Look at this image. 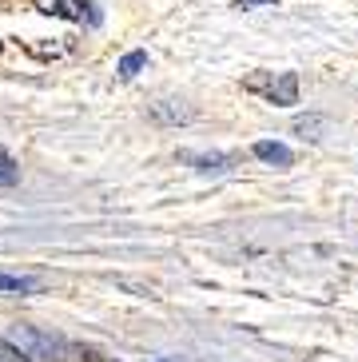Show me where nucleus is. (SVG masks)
Returning a JSON list of instances; mask_svg holds the SVG:
<instances>
[{
    "instance_id": "obj_1",
    "label": "nucleus",
    "mask_w": 358,
    "mask_h": 362,
    "mask_svg": "<svg viewBox=\"0 0 358 362\" xmlns=\"http://www.w3.org/2000/svg\"><path fill=\"white\" fill-rule=\"evenodd\" d=\"M12 342H16L32 362H64L68 358V342L52 339V334H44V330H36V327H12Z\"/></svg>"
},
{
    "instance_id": "obj_2",
    "label": "nucleus",
    "mask_w": 358,
    "mask_h": 362,
    "mask_svg": "<svg viewBox=\"0 0 358 362\" xmlns=\"http://www.w3.org/2000/svg\"><path fill=\"white\" fill-rule=\"evenodd\" d=\"M247 92H259L267 104H279V107H291L299 104V72H263V76H251L247 80Z\"/></svg>"
},
{
    "instance_id": "obj_3",
    "label": "nucleus",
    "mask_w": 358,
    "mask_h": 362,
    "mask_svg": "<svg viewBox=\"0 0 358 362\" xmlns=\"http://www.w3.org/2000/svg\"><path fill=\"white\" fill-rule=\"evenodd\" d=\"M36 12H44V16H64V21H76V24L100 21L88 0H36Z\"/></svg>"
},
{
    "instance_id": "obj_4",
    "label": "nucleus",
    "mask_w": 358,
    "mask_h": 362,
    "mask_svg": "<svg viewBox=\"0 0 358 362\" xmlns=\"http://www.w3.org/2000/svg\"><path fill=\"white\" fill-rule=\"evenodd\" d=\"M183 163H191L203 175H223L239 163V156H231V151H183Z\"/></svg>"
},
{
    "instance_id": "obj_5",
    "label": "nucleus",
    "mask_w": 358,
    "mask_h": 362,
    "mask_svg": "<svg viewBox=\"0 0 358 362\" xmlns=\"http://www.w3.org/2000/svg\"><path fill=\"white\" fill-rule=\"evenodd\" d=\"M148 112H151L156 124H163V128H179V124H191V119H195V112H191L183 100H156Z\"/></svg>"
},
{
    "instance_id": "obj_6",
    "label": "nucleus",
    "mask_w": 358,
    "mask_h": 362,
    "mask_svg": "<svg viewBox=\"0 0 358 362\" xmlns=\"http://www.w3.org/2000/svg\"><path fill=\"white\" fill-rule=\"evenodd\" d=\"M251 151H255V160L271 163V168H291V163H295L291 148H287V144H275V139H259Z\"/></svg>"
},
{
    "instance_id": "obj_7",
    "label": "nucleus",
    "mask_w": 358,
    "mask_h": 362,
    "mask_svg": "<svg viewBox=\"0 0 358 362\" xmlns=\"http://www.w3.org/2000/svg\"><path fill=\"white\" fill-rule=\"evenodd\" d=\"M144 68H148V52H127L124 60H120L116 72L124 76V80H136V76L144 72Z\"/></svg>"
},
{
    "instance_id": "obj_8",
    "label": "nucleus",
    "mask_w": 358,
    "mask_h": 362,
    "mask_svg": "<svg viewBox=\"0 0 358 362\" xmlns=\"http://www.w3.org/2000/svg\"><path fill=\"white\" fill-rule=\"evenodd\" d=\"M16 183H21V168H16V160L8 151L0 148V187H16Z\"/></svg>"
},
{
    "instance_id": "obj_9",
    "label": "nucleus",
    "mask_w": 358,
    "mask_h": 362,
    "mask_svg": "<svg viewBox=\"0 0 358 362\" xmlns=\"http://www.w3.org/2000/svg\"><path fill=\"white\" fill-rule=\"evenodd\" d=\"M40 287L36 279H24V275H0V291H16V295H32Z\"/></svg>"
},
{
    "instance_id": "obj_10",
    "label": "nucleus",
    "mask_w": 358,
    "mask_h": 362,
    "mask_svg": "<svg viewBox=\"0 0 358 362\" xmlns=\"http://www.w3.org/2000/svg\"><path fill=\"white\" fill-rule=\"evenodd\" d=\"M0 362H32V358L12 339H4V334H0Z\"/></svg>"
},
{
    "instance_id": "obj_11",
    "label": "nucleus",
    "mask_w": 358,
    "mask_h": 362,
    "mask_svg": "<svg viewBox=\"0 0 358 362\" xmlns=\"http://www.w3.org/2000/svg\"><path fill=\"white\" fill-rule=\"evenodd\" d=\"M318 128H323V119H318V116H306V119H295V132H299V136H306V139H318V136H315Z\"/></svg>"
},
{
    "instance_id": "obj_12",
    "label": "nucleus",
    "mask_w": 358,
    "mask_h": 362,
    "mask_svg": "<svg viewBox=\"0 0 358 362\" xmlns=\"http://www.w3.org/2000/svg\"><path fill=\"white\" fill-rule=\"evenodd\" d=\"M68 351H72V354H76V358H80V362H104V358H100V354L92 351V346H68Z\"/></svg>"
},
{
    "instance_id": "obj_13",
    "label": "nucleus",
    "mask_w": 358,
    "mask_h": 362,
    "mask_svg": "<svg viewBox=\"0 0 358 362\" xmlns=\"http://www.w3.org/2000/svg\"><path fill=\"white\" fill-rule=\"evenodd\" d=\"M239 8H255V4H275V0H235Z\"/></svg>"
},
{
    "instance_id": "obj_14",
    "label": "nucleus",
    "mask_w": 358,
    "mask_h": 362,
    "mask_svg": "<svg viewBox=\"0 0 358 362\" xmlns=\"http://www.w3.org/2000/svg\"><path fill=\"white\" fill-rule=\"evenodd\" d=\"M0 48H4V44H0Z\"/></svg>"
}]
</instances>
